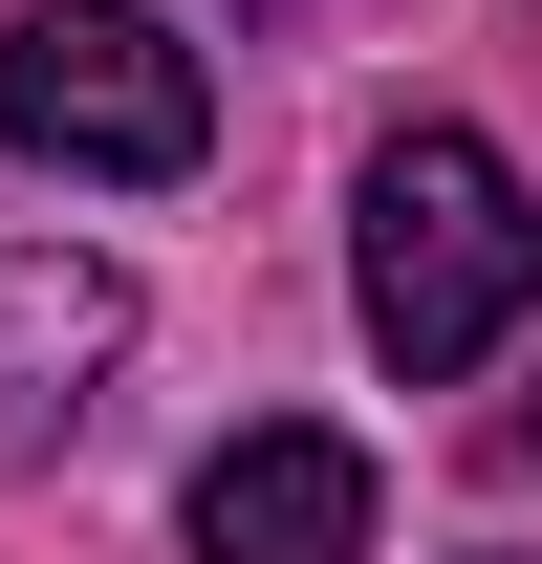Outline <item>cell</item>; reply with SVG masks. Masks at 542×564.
I'll list each match as a JSON object with an SVG mask.
<instances>
[{
	"mask_svg": "<svg viewBox=\"0 0 542 564\" xmlns=\"http://www.w3.org/2000/svg\"><path fill=\"white\" fill-rule=\"evenodd\" d=\"M521 304H542V196L477 131H391L369 152V348H391L412 391H456Z\"/></svg>",
	"mask_w": 542,
	"mask_h": 564,
	"instance_id": "6da1fadb",
	"label": "cell"
},
{
	"mask_svg": "<svg viewBox=\"0 0 542 564\" xmlns=\"http://www.w3.org/2000/svg\"><path fill=\"white\" fill-rule=\"evenodd\" d=\"M0 152H22V174L174 196V174L217 152V87H196V44H174L152 0H44V22L0 44Z\"/></svg>",
	"mask_w": 542,
	"mask_h": 564,
	"instance_id": "7a4b0ae2",
	"label": "cell"
},
{
	"mask_svg": "<svg viewBox=\"0 0 542 564\" xmlns=\"http://www.w3.org/2000/svg\"><path fill=\"white\" fill-rule=\"evenodd\" d=\"M196 564H369V456L326 413H261L196 456Z\"/></svg>",
	"mask_w": 542,
	"mask_h": 564,
	"instance_id": "3957f363",
	"label": "cell"
},
{
	"mask_svg": "<svg viewBox=\"0 0 542 564\" xmlns=\"http://www.w3.org/2000/svg\"><path fill=\"white\" fill-rule=\"evenodd\" d=\"M109 348H131V261H87V239H22V261H0V456H22V434H66Z\"/></svg>",
	"mask_w": 542,
	"mask_h": 564,
	"instance_id": "277c9868",
	"label": "cell"
},
{
	"mask_svg": "<svg viewBox=\"0 0 542 564\" xmlns=\"http://www.w3.org/2000/svg\"><path fill=\"white\" fill-rule=\"evenodd\" d=\"M521 456H542V413H521Z\"/></svg>",
	"mask_w": 542,
	"mask_h": 564,
	"instance_id": "5b68a950",
	"label": "cell"
}]
</instances>
